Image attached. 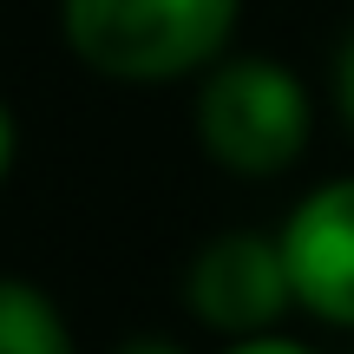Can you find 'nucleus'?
<instances>
[{
    "instance_id": "nucleus-3",
    "label": "nucleus",
    "mask_w": 354,
    "mask_h": 354,
    "mask_svg": "<svg viewBox=\"0 0 354 354\" xmlns=\"http://www.w3.org/2000/svg\"><path fill=\"white\" fill-rule=\"evenodd\" d=\"M184 302H190V315L210 335H223V342L256 335V328H276L295 308L276 236H256V230L210 236L184 269Z\"/></svg>"
},
{
    "instance_id": "nucleus-1",
    "label": "nucleus",
    "mask_w": 354,
    "mask_h": 354,
    "mask_svg": "<svg viewBox=\"0 0 354 354\" xmlns=\"http://www.w3.org/2000/svg\"><path fill=\"white\" fill-rule=\"evenodd\" d=\"M243 0H59L79 66L118 86H171L230 53Z\"/></svg>"
},
{
    "instance_id": "nucleus-7",
    "label": "nucleus",
    "mask_w": 354,
    "mask_h": 354,
    "mask_svg": "<svg viewBox=\"0 0 354 354\" xmlns=\"http://www.w3.org/2000/svg\"><path fill=\"white\" fill-rule=\"evenodd\" d=\"M335 105H342V118L354 131V33L342 39V53H335Z\"/></svg>"
},
{
    "instance_id": "nucleus-6",
    "label": "nucleus",
    "mask_w": 354,
    "mask_h": 354,
    "mask_svg": "<svg viewBox=\"0 0 354 354\" xmlns=\"http://www.w3.org/2000/svg\"><path fill=\"white\" fill-rule=\"evenodd\" d=\"M223 354H315V348L289 342V335H276V328H256V335H236Z\"/></svg>"
},
{
    "instance_id": "nucleus-2",
    "label": "nucleus",
    "mask_w": 354,
    "mask_h": 354,
    "mask_svg": "<svg viewBox=\"0 0 354 354\" xmlns=\"http://www.w3.org/2000/svg\"><path fill=\"white\" fill-rule=\"evenodd\" d=\"M308 86L269 53H216L197 73V138L236 177H276L308 151Z\"/></svg>"
},
{
    "instance_id": "nucleus-9",
    "label": "nucleus",
    "mask_w": 354,
    "mask_h": 354,
    "mask_svg": "<svg viewBox=\"0 0 354 354\" xmlns=\"http://www.w3.org/2000/svg\"><path fill=\"white\" fill-rule=\"evenodd\" d=\"M112 354H184L177 342H158V335H145V342H125V348H112Z\"/></svg>"
},
{
    "instance_id": "nucleus-4",
    "label": "nucleus",
    "mask_w": 354,
    "mask_h": 354,
    "mask_svg": "<svg viewBox=\"0 0 354 354\" xmlns=\"http://www.w3.org/2000/svg\"><path fill=\"white\" fill-rule=\"evenodd\" d=\"M289 302L315 322L354 328V177L315 184L276 230Z\"/></svg>"
},
{
    "instance_id": "nucleus-8",
    "label": "nucleus",
    "mask_w": 354,
    "mask_h": 354,
    "mask_svg": "<svg viewBox=\"0 0 354 354\" xmlns=\"http://www.w3.org/2000/svg\"><path fill=\"white\" fill-rule=\"evenodd\" d=\"M13 145H20L13 138V112L0 105V184H7V171H13Z\"/></svg>"
},
{
    "instance_id": "nucleus-5",
    "label": "nucleus",
    "mask_w": 354,
    "mask_h": 354,
    "mask_svg": "<svg viewBox=\"0 0 354 354\" xmlns=\"http://www.w3.org/2000/svg\"><path fill=\"white\" fill-rule=\"evenodd\" d=\"M0 354H73L59 302L26 276H0Z\"/></svg>"
}]
</instances>
